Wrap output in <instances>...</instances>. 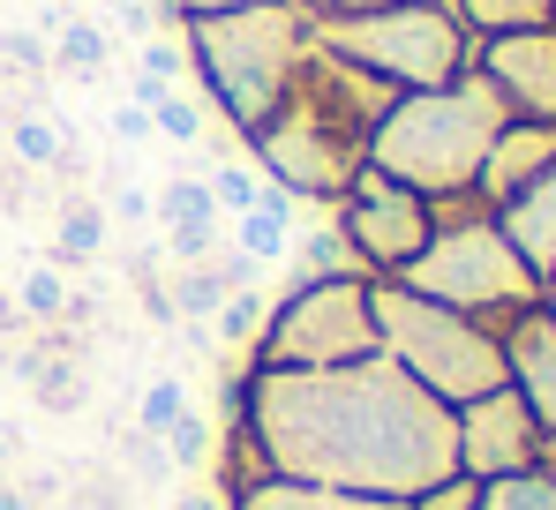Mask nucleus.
<instances>
[{
  "mask_svg": "<svg viewBox=\"0 0 556 510\" xmlns=\"http://www.w3.org/2000/svg\"><path fill=\"white\" fill-rule=\"evenodd\" d=\"M233 421L264 450V473L362 488L414 503L444 473H459L452 406L429 398L383 353L354 368H249Z\"/></svg>",
  "mask_w": 556,
  "mask_h": 510,
  "instance_id": "obj_1",
  "label": "nucleus"
},
{
  "mask_svg": "<svg viewBox=\"0 0 556 510\" xmlns=\"http://www.w3.org/2000/svg\"><path fill=\"white\" fill-rule=\"evenodd\" d=\"M391 98H399L391 84H376L369 68H354V61H339V53H324L308 38L278 113L249 136V151H256V166H264V180L278 195L331 211L354 188V173L369 166V136L391 113Z\"/></svg>",
  "mask_w": 556,
  "mask_h": 510,
  "instance_id": "obj_2",
  "label": "nucleus"
},
{
  "mask_svg": "<svg viewBox=\"0 0 556 510\" xmlns=\"http://www.w3.org/2000/svg\"><path fill=\"white\" fill-rule=\"evenodd\" d=\"M504 120H511V105L496 98V84L481 68H466L444 90H399L369 136V166L399 188H414L421 203L466 195L481 180V158H489Z\"/></svg>",
  "mask_w": 556,
  "mask_h": 510,
  "instance_id": "obj_3",
  "label": "nucleus"
},
{
  "mask_svg": "<svg viewBox=\"0 0 556 510\" xmlns=\"http://www.w3.org/2000/svg\"><path fill=\"white\" fill-rule=\"evenodd\" d=\"M301 53H308V15L293 0H256V8H233V15H195L188 23V61L241 136H256L278 113Z\"/></svg>",
  "mask_w": 556,
  "mask_h": 510,
  "instance_id": "obj_4",
  "label": "nucleus"
},
{
  "mask_svg": "<svg viewBox=\"0 0 556 510\" xmlns=\"http://www.w3.org/2000/svg\"><path fill=\"white\" fill-rule=\"evenodd\" d=\"M308 38L354 68H369L391 90H444L481 53V38L459 23L452 0H391L362 15H308Z\"/></svg>",
  "mask_w": 556,
  "mask_h": 510,
  "instance_id": "obj_5",
  "label": "nucleus"
},
{
  "mask_svg": "<svg viewBox=\"0 0 556 510\" xmlns=\"http://www.w3.org/2000/svg\"><path fill=\"white\" fill-rule=\"evenodd\" d=\"M399 285L421 293V301H437V308H459L473 323H489L496 339H504L527 308H542V278H534L527 255L504 241L496 211L437 218V226H429V248L399 270Z\"/></svg>",
  "mask_w": 556,
  "mask_h": 510,
  "instance_id": "obj_6",
  "label": "nucleus"
},
{
  "mask_svg": "<svg viewBox=\"0 0 556 510\" xmlns=\"http://www.w3.org/2000/svg\"><path fill=\"white\" fill-rule=\"evenodd\" d=\"M369 308H376V353L391 368H406L429 398L466 406V398L504 383V339L489 323L406 293L399 278H369Z\"/></svg>",
  "mask_w": 556,
  "mask_h": 510,
  "instance_id": "obj_7",
  "label": "nucleus"
},
{
  "mask_svg": "<svg viewBox=\"0 0 556 510\" xmlns=\"http://www.w3.org/2000/svg\"><path fill=\"white\" fill-rule=\"evenodd\" d=\"M376 353L369 278H301L256 331L249 368H354Z\"/></svg>",
  "mask_w": 556,
  "mask_h": 510,
  "instance_id": "obj_8",
  "label": "nucleus"
},
{
  "mask_svg": "<svg viewBox=\"0 0 556 510\" xmlns=\"http://www.w3.org/2000/svg\"><path fill=\"white\" fill-rule=\"evenodd\" d=\"M331 226L346 233V248L362 255L369 278H399L414 255L429 248V203L399 180H383L376 166L354 173V188L331 203Z\"/></svg>",
  "mask_w": 556,
  "mask_h": 510,
  "instance_id": "obj_9",
  "label": "nucleus"
},
{
  "mask_svg": "<svg viewBox=\"0 0 556 510\" xmlns=\"http://www.w3.org/2000/svg\"><path fill=\"white\" fill-rule=\"evenodd\" d=\"M452 450H459V473H473V481H504V473L542 466L549 435L534 428L527 398H519L511 383H496V391L452 406Z\"/></svg>",
  "mask_w": 556,
  "mask_h": 510,
  "instance_id": "obj_10",
  "label": "nucleus"
},
{
  "mask_svg": "<svg viewBox=\"0 0 556 510\" xmlns=\"http://www.w3.org/2000/svg\"><path fill=\"white\" fill-rule=\"evenodd\" d=\"M473 68L496 84V98L511 105V120H556V23L549 30L481 38Z\"/></svg>",
  "mask_w": 556,
  "mask_h": 510,
  "instance_id": "obj_11",
  "label": "nucleus"
},
{
  "mask_svg": "<svg viewBox=\"0 0 556 510\" xmlns=\"http://www.w3.org/2000/svg\"><path fill=\"white\" fill-rule=\"evenodd\" d=\"M549 166H556V120H504L496 143H489V158H481L473 195H481L489 211H504L519 188H534Z\"/></svg>",
  "mask_w": 556,
  "mask_h": 510,
  "instance_id": "obj_12",
  "label": "nucleus"
},
{
  "mask_svg": "<svg viewBox=\"0 0 556 510\" xmlns=\"http://www.w3.org/2000/svg\"><path fill=\"white\" fill-rule=\"evenodd\" d=\"M504 383L527 398L534 428L556 443V323L542 308H527V316L504 331Z\"/></svg>",
  "mask_w": 556,
  "mask_h": 510,
  "instance_id": "obj_13",
  "label": "nucleus"
},
{
  "mask_svg": "<svg viewBox=\"0 0 556 510\" xmlns=\"http://www.w3.org/2000/svg\"><path fill=\"white\" fill-rule=\"evenodd\" d=\"M226 510H414L399 496H362V488H324V481H286V473H264L249 488H233Z\"/></svg>",
  "mask_w": 556,
  "mask_h": 510,
  "instance_id": "obj_14",
  "label": "nucleus"
},
{
  "mask_svg": "<svg viewBox=\"0 0 556 510\" xmlns=\"http://www.w3.org/2000/svg\"><path fill=\"white\" fill-rule=\"evenodd\" d=\"M496 226H504V241L534 263V278H549L556 270V166L534 180V188H519L504 211H496Z\"/></svg>",
  "mask_w": 556,
  "mask_h": 510,
  "instance_id": "obj_15",
  "label": "nucleus"
},
{
  "mask_svg": "<svg viewBox=\"0 0 556 510\" xmlns=\"http://www.w3.org/2000/svg\"><path fill=\"white\" fill-rule=\"evenodd\" d=\"M233 226V248H241V263H278V255L293 248V195H278V188H264V203L256 211H241V218H226Z\"/></svg>",
  "mask_w": 556,
  "mask_h": 510,
  "instance_id": "obj_16",
  "label": "nucleus"
},
{
  "mask_svg": "<svg viewBox=\"0 0 556 510\" xmlns=\"http://www.w3.org/2000/svg\"><path fill=\"white\" fill-rule=\"evenodd\" d=\"M473 38H511V30H549L556 0H452Z\"/></svg>",
  "mask_w": 556,
  "mask_h": 510,
  "instance_id": "obj_17",
  "label": "nucleus"
},
{
  "mask_svg": "<svg viewBox=\"0 0 556 510\" xmlns=\"http://www.w3.org/2000/svg\"><path fill=\"white\" fill-rule=\"evenodd\" d=\"M481 510H556V466H527V473L481 481Z\"/></svg>",
  "mask_w": 556,
  "mask_h": 510,
  "instance_id": "obj_18",
  "label": "nucleus"
},
{
  "mask_svg": "<svg viewBox=\"0 0 556 510\" xmlns=\"http://www.w3.org/2000/svg\"><path fill=\"white\" fill-rule=\"evenodd\" d=\"M166 226H203V233H218L226 218H218V203H211V188L203 180H166L159 188V203H151Z\"/></svg>",
  "mask_w": 556,
  "mask_h": 510,
  "instance_id": "obj_19",
  "label": "nucleus"
},
{
  "mask_svg": "<svg viewBox=\"0 0 556 510\" xmlns=\"http://www.w3.org/2000/svg\"><path fill=\"white\" fill-rule=\"evenodd\" d=\"M301 278H369V270H362V255L346 248L339 226H324V233L301 241Z\"/></svg>",
  "mask_w": 556,
  "mask_h": 510,
  "instance_id": "obj_20",
  "label": "nucleus"
},
{
  "mask_svg": "<svg viewBox=\"0 0 556 510\" xmlns=\"http://www.w3.org/2000/svg\"><path fill=\"white\" fill-rule=\"evenodd\" d=\"M264 316H271V308H264V293H256V285H233V293L218 301V339H226V345H241V339L256 345Z\"/></svg>",
  "mask_w": 556,
  "mask_h": 510,
  "instance_id": "obj_21",
  "label": "nucleus"
},
{
  "mask_svg": "<svg viewBox=\"0 0 556 510\" xmlns=\"http://www.w3.org/2000/svg\"><path fill=\"white\" fill-rule=\"evenodd\" d=\"M98 241H105V211H98V203H76V211L61 218V241H53V255H61V263H91Z\"/></svg>",
  "mask_w": 556,
  "mask_h": 510,
  "instance_id": "obj_22",
  "label": "nucleus"
},
{
  "mask_svg": "<svg viewBox=\"0 0 556 510\" xmlns=\"http://www.w3.org/2000/svg\"><path fill=\"white\" fill-rule=\"evenodd\" d=\"M203 188H211L218 218H241V211H256V203H264V180H256L249 166H218L211 180H203Z\"/></svg>",
  "mask_w": 556,
  "mask_h": 510,
  "instance_id": "obj_23",
  "label": "nucleus"
},
{
  "mask_svg": "<svg viewBox=\"0 0 556 510\" xmlns=\"http://www.w3.org/2000/svg\"><path fill=\"white\" fill-rule=\"evenodd\" d=\"M159 443H166V458H174V466H211V450H218V435H211V421H203L195 406H188Z\"/></svg>",
  "mask_w": 556,
  "mask_h": 510,
  "instance_id": "obj_24",
  "label": "nucleus"
},
{
  "mask_svg": "<svg viewBox=\"0 0 556 510\" xmlns=\"http://www.w3.org/2000/svg\"><path fill=\"white\" fill-rule=\"evenodd\" d=\"M188 413V383L181 375H159L151 391H143V406H136V421H143V435H166V428Z\"/></svg>",
  "mask_w": 556,
  "mask_h": 510,
  "instance_id": "obj_25",
  "label": "nucleus"
},
{
  "mask_svg": "<svg viewBox=\"0 0 556 510\" xmlns=\"http://www.w3.org/2000/svg\"><path fill=\"white\" fill-rule=\"evenodd\" d=\"M61 68H76V76H98V68H105V30H98V23L76 15V23L61 30Z\"/></svg>",
  "mask_w": 556,
  "mask_h": 510,
  "instance_id": "obj_26",
  "label": "nucleus"
},
{
  "mask_svg": "<svg viewBox=\"0 0 556 510\" xmlns=\"http://www.w3.org/2000/svg\"><path fill=\"white\" fill-rule=\"evenodd\" d=\"M226 293H233V278H226V270H188L181 293H174V308H181V316H218V301H226Z\"/></svg>",
  "mask_w": 556,
  "mask_h": 510,
  "instance_id": "obj_27",
  "label": "nucleus"
},
{
  "mask_svg": "<svg viewBox=\"0 0 556 510\" xmlns=\"http://www.w3.org/2000/svg\"><path fill=\"white\" fill-rule=\"evenodd\" d=\"M151 128H159V136H166V143H195V136H203V113H195V105H188L181 90H166V98H159V105H151Z\"/></svg>",
  "mask_w": 556,
  "mask_h": 510,
  "instance_id": "obj_28",
  "label": "nucleus"
},
{
  "mask_svg": "<svg viewBox=\"0 0 556 510\" xmlns=\"http://www.w3.org/2000/svg\"><path fill=\"white\" fill-rule=\"evenodd\" d=\"M414 510H481V481L473 473H444L437 488H421Z\"/></svg>",
  "mask_w": 556,
  "mask_h": 510,
  "instance_id": "obj_29",
  "label": "nucleus"
},
{
  "mask_svg": "<svg viewBox=\"0 0 556 510\" xmlns=\"http://www.w3.org/2000/svg\"><path fill=\"white\" fill-rule=\"evenodd\" d=\"M8 143H15V158H23V166H53V158H61V136H53L46 120H15V128H8Z\"/></svg>",
  "mask_w": 556,
  "mask_h": 510,
  "instance_id": "obj_30",
  "label": "nucleus"
},
{
  "mask_svg": "<svg viewBox=\"0 0 556 510\" xmlns=\"http://www.w3.org/2000/svg\"><path fill=\"white\" fill-rule=\"evenodd\" d=\"M23 308H30V316H61V308H68V278H61V270H30V278H23Z\"/></svg>",
  "mask_w": 556,
  "mask_h": 510,
  "instance_id": "obj_31",
  "label": "nucleus"
},
{
  "mask_svg": "<svg viewBox=\"0 0 556 510\" xmlns=\"http://www.w3.org/2000/svg\"><path fill=\"white\" fill-rule=\"evenodd\" d=\"M143 76L181 84V76H188V46H181V38H151V46H143Z\"/></svg>",
  "mask_w": 556,
  "mask_h": 510,
  "instance_id": "obj_32",
  "label": "nucleus"
},
{
  "mask_svg": "<svg viewBox=\"0 0 556 510\" xmlns=\"http://www.w3.org/2000/svg\"><path fill=\"white\" fill-rule=\"evenodd\" d=\"M113 136H121V143H143V136H159V128H151V105H113Z\"/></svg>",
  "mask_w": 556,
  "mask_h": 510,
  "instance_id": "obj_33",
  "label": "nucleus"
},
{
  "mask_svg": "<svg viewBox=\"0 0 556 510\" xmlns=\"http://www.w3.org/2000/svg\"><path fill=\"white\" fill-rule=\"evenodd\" d=\"M301 15H362V8H391V0H293Z\"/></svg>",
  "mask_w": 556,
  "mask_h": 510,
  "instance_id": "obj_34",
  "label": "nucleus"
},
{
  "mask_svg": "<svg viewBox=\"0 0 556 510\" xmlns=\"http://www.w3.org/2000/svg\"><path fill=\"white\" fill-rule=\"evenodd\" d=\"M174 8L195 23V15H233V8H256V0H174Z\"/></svg>",
  "mask_w": 556,
  "mask_h": 510,
  "instance_id": "obj_35",
  "label": "nucleus"
},
{
  "mask_svg": "<svg viewBox=\"0 0 556 510\" xmlns=\"http://www.w3.org/2000/svg\"><path fill=\"white\" fill-rule=\"evenodd\" d=\"M542 316H549V323H556V270H549V278H542Z\"/></svg>",
  "mask_w": 556,
  "mask_h": 510,
  "instance_id": "obj_36",
  "label": "nucleus"
},
{
  "mask_svg": "<svg viewBox=\"0 0 556 510\" xmlns=\"http://www.w3.org/2000/svg\"><path fill=\"white\" fill-rule=\"evenodd\" d=\"M542 466H556V443H549V450H542Z\"/></svg>",
  "mask_w": 556,
  "mask_h": 510,
  "instance_id": "obj_37",
  "label": "nucleus"
}]
</instances>
